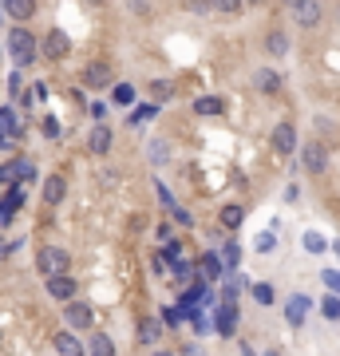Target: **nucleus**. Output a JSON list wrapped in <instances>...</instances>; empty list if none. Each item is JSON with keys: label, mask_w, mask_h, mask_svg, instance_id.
<instances>
[{"label": "nucleus", "mask_w": 340, "mask_h": 356, "mask_svg": "<svg viewBox=\"0 0 340 356\" xmlns=\"http://www.w3.org/2000/svg\"><path fill=\"white\" fill-rule=\"evenodd\" d=\"M8 52H12V64L28 67L36 60V36L28 28H12L8 32Z\"/></svg>", "instance_id": "nucleus-1"}, {"label": "nucleus", "mask_w": 340, "mask_h": 356, "mask_svg": "<svg viewBox=\"0 0 340 356\" xmlns=\"http://www.w3.org/2000/svg\"><path fill=\"white\" fill-rule=\"evenodd\" d=\"M40 274L48 277H64L67 274V249H60V245H44L40 249Z\"/></svg>", "instance_id": "nucleus-2"}, {"label": "nucleus", "mask_w": 340, "mask_h": 356, "mask_svg": "<svg viewBox=\"0 0 340 356\" xmlns=\"http://www.w3.org/2000/svg\"><path fill=\"white\" fill-rule=\"evenodd\" d=\"M32 175L36 170H32L28 159H16V162H4V166H0V182H8V186H12V182H28Z\"/></svg>", "instance_id": "nucleus-3"}, {"label": "nucleus", "mask_w": 340, "mask_h": 356, "mask_svg": "<svg viewBox=\"0 0 340 356\" xmlns=\"http://www.w3.org/2000/svg\"><path fill=\"white\" fill-rule=\"evenodd\" d=\"M301 162H305L308 175H321L324 166H328V155H324L321 143H305V151H301Z\"/></svg>", "instance_id": "nucleus-4"}, {"label": "nucleus", "mask_w": 340, "mask_h": 356, "mask_svg": "<svg viewBox=\"0 0 340 356\" xmlns=\"http://www.w3.org/2000/svg\"><path fill=\"white\" fill-rule=\"evenodd\" d=\"M273 151L277 155H293L297 151V131H293V123H277L273 127Z\"/></svg>", "instance_id": "nucleus-5"}, {"label": "nucleus", "mask_w": 340, "mask_h": 356, "mask_svg": "<svg viewBox=\"0 0 340 356\" xmlns=\"http://www.w3.org/2000/svg\"><path fill=\"white\" fill-rule=\"evenodd\" d=\"M67 48H71L67 32L52 28V32H48V40H44V60H60V56H67Z\"/></svg>", "instance_id": "nucleus-6"}, {"label": "nucleus", "mask_w": 340, "mask_h": 356, "mask_svg": "<svg viewBox=\"0 0 340 356\" xmlns=\"http://www.w3.org/2000/svg\"><path fill=\"white\" fill-rule=\"evenodd\" d=\"M222 269H226V265H222V258H218V254H206V258L198 261V285H210V281H218V277H222Z\"/></svg>", "instance_id": "nucleus-7"}, {"label": "nucleus", "mask_w": 340, "mask_h": 356, "mask_svg": "<svg viewBox=\"0 0 340 356\" xmlns=\"http://www.w3.org/2000/svg\"><path fill=\"white\" fill-rule=\"evenodd\" d=\"M214 329H218L222 337H229V333L238 329V305H226V301H222V305H218V317H214Z\"/></svg>", "instance_id": "nucleus-8"}, {"label": "nucleus", "mask_w": 340, "mask_h": 356, "mask_svg": "<svg viewBox=\"0 0 340 356\" xmlns=\"http://www.w3.org/2000/svg\"><path fill=\"white\" fill-rule=\"evenodd\" d=\"M64 317H67V324H71V329H91V317H95V313H91V305H80V301H71Z\"/></svg>", "instance_id": "nucleus-9"}, {"label": "nucleus", "mask_w": 340, "mask_h": 356, "mask_svg": "<svg viewBox=\"0 0 340 356\" xmlns=\"http://www.w3.org/2000/svg\"><path fill=\"white\" fill-rule=\"evenodd\" d=\"M48 293L52 297H56V301H67V305H71V297H76V281H71V277H52L48 281Z\"/></svg>", "instance_id": "nucleus-10"}, {"label": "nucleus", "mask_w": 340, "mask_h": 356, "mask_svg": "<svg viewBox=\"0 0 340 356\" xmlns=\"http://www.w3.org/2000/svg\"><path fill=\"white\" fill-rule=\"evenodd\" d=\"M87 146H91V155H107L111 151V131L103 127V123H95L91 135H87Z\"/></svg>", "instance_id": "nucleus-11"}, {"label": "nucleus", "mask_w": 340, "mask_h": 356, "mask_svg": "<svg viewBox=\"0 0 340 356\" xmlns=\"http://www.w3.org/2000/svg\"><path fill=\"white\" fill-rule=\"evenodd\" d=\"M293 16H297V24L313 28V24L321 20V4H313V0H301V4H293Z\"/></svg>", "instance_id": "nucleus-12"}, {"label": "nucleus", "mask_w": 340, "mask_h": 356, "mask_svg": "<svg viewBox=\"0 0 340 356\" xmlns=\"http://www.w3.org/2000/svg\"><path fill=\"white\" fill-rule=\"evenodd\" d=\"M64 194H67V182H64L60 175L44 178V202H48V206H56V202H60Z\"/></svg>", "instance_id": "nucleus-13"}, {"label": "nucleus", "mask_w": 340, "mask_h": 356, "mask_svg": "<svg viewBox=\"0 0 340 356\" xmlns=\"http://www.w3.org/2000/svg\"><path fill=\"white\" fill-rule=\"evenodd\" d=\"M32 12H36L32 0H8L4 4V16H12V20H32Z\"/></svg>", "instance_id": "nucleus-14"}, {"label": "nucleus", "mask_w": 340, "mask_h": 356, "mask_svg": "<svg viewBox=\"0 0 340 356\" xmlns=\"http://www.w3.org/2000/svg\"><path fill=\"white\" fill-rule=\"evenodd\" d=\"M20 202H24V194H20L16 186H12V190L4 194V202H0V226H4V222H12V214H16Z\"/></svg>", "instance_id": "nucleus-15"}, {"label": "nucleus", "mask_w": 340, "mask_h": 356, "mask_svg": "<svg viewBox=\"0 0 340 356\" xmlns=\"http://www.w3.org/2000/svg\"><path fill=\"white\" fill-rule=\"evenodd\" d=\"M0 135H4V139H8V135H12V139H20V135H24V127L16 123L12 107H0Z\"/></svg>", "instance_id": "nucleus-16"}, {"label": "nucleus", "mask_w": 340, "mask_h": 356, "mask_svg": "<svg viewBox=\"0 0 340 356\" xmlns=\"http://www.w3.org/2000/svg\"><path fill=\"white\" fill-rule=\"evenodd\" d=\"M52 344H56V353H60V356H80V340L71 337V333H56Z\"/></svg>", "instance_id": "nucleus-17"}, {"label": "nucleus", "mask_w": 340, "mask_h": 356, "mask_svg": "<svg viewBox=\"0 0 340 356\" xmlns=\"http://www.w3.org/2000/svg\"><path fill=\"white\" fill-rule=\"evenodd\" d=\"M91 356H115V340L107 333H91Z\"/></svg>", "instance_id": "nucleus-18"}, {"label": "nucleus", "mask_w": 340, "mask_h": 356, "mask_svg": "<svg viewBox=\"0 0 340 356\" xmlns=\"http://www.w3.org/2000/svg\"><path fill=\"white\" fill-rule=\"evenodd\" d=\"M83 80L91 83V87H103V83L111 80V71H107V64H91L87 71H83Z\"/></svg>", "instance_id": "nucleus-19"}, {"label": "nucleus", "mask_w": 340, "mask_h": 356, "mask_svg": "<svg viewBox=\"0 0 340 356\" xmlns=\"http://www.w3.org/2000/svg\"><path fill=\"white\" fill-rule=\"evenodd\" d=\"M258 87L265 96H277V91H281V76H277V71H258Z\"/></svg>", "instance_id": "nucleus-20"}, {"label": "nucleus", "mask_w": 340, "mask_h": 356, "mask_svg": "<svg viewBox=\"0 0 340 356\" xmlns=\"http://www.w3.org/2000/svg\"><path fill=\"white\" fill-rule=\"evenodd\" d=\"M305 309H308L305 297H293L289 305H285V317H289V324H301V321H305Z\"/></svg>", "instance_id": "nucleus-21"}, {"label": "nucleus", "mask_w": 340, "mask_h": 356, "mask_svg": "<svg viewBox=\"0 0 340 356\" xmlns=\"http://www.w3.org/2000/svg\"><path fill=\"white\" fill-rule=\"evenodd\" d=\"M111 99L119 103V107H131V103H135V87H131V83H115Z\"/></svg>", "instance_id": "nucleus-22"}, {"label": "nucleus", "mask_w": 340, "mask_h": 356, "mask_svg": "<svg viewBox=\"0 0 340 356\" xmlns=\"http://www.w3.org/2000/svg\"><path fill=\"white\" fill-rule=\"evenodd\" d=\"M194 111H198V115H222V99L202 96V99H194Z\"/></svg>", "instance_id": "nucleus-23"}, {"label": "nucleus", "mask_w": 340, "mask_h": 356, "mask_svg": "<svg viewBox=\"0 0 340 356\" xmlns=\"http://www.w3.org/2000/svg\"><path fill=\"white\" fill-rule=\"evenodd\" d=\"M242 218H245L242 206H226V210H222V226H226V230H238V226H242Z\"/></svg>", "instance_id": "nucleus-24"}, {"label": "nucleus", "mask_w": 340, "mask_h": 356, "mask_svg": "<svg viewBox=\"0 0 340 356\" xmlns=\"http://www.w3.org/2000/svg\"><path fill=\"white\" fill-rule=\"evenodd\" d=\"M265 48H269V56H285V52H289V40H285V32H273L269 40H265Z\"/></svg>", "instance_id": "nucleus-25"}, {"label": "nucleus", "mask_w": 340, "mask_h": 356, "mask_svg": "<svg viewBox=\"0 0 340 356\" xmlns=\"http://www.w3.org/2000/svg\"><path fill=\"white\" fill-rule=\"evenodd\" d=\"M166 99H170V83H166V80L150 83V103H155V107H159V103H166Z\"/></svg>", "instance_id": "nucleus-26"}, {"label": "nucleus", "mask_w": 340, "mask_h": 356, "mask_svg": "<svg viewBox=\"0 0 340 356\" xmlns=\"http://www.w3.org/2000/svg\"><path fill=\"white\" fill-rule=\"evenodd\" d=\"M238 261H242V245L226 242V245H222V265H238Z\"/></svg>", "instance_id": "nucleus-27"}, {"label": "nucleus", "mask_w": 340, "mask_h": 356, "mask_svg": "<svg viewBox=\"0 0 340 356\" xmlns=\"http://www.w3.org/2000/svg\"><path fill=\"white\" fill-rule=\"evenodd\" d=\"M139 340H143V344H155V340H159V321H143V324H139Z\"/></svg>", "instance_id": "nucleus-28"}, {"label": "nucleus", "mask_w": 340, "mask_h": 356, "mask_svg": "<svg viewBox=\"0 0 340 356\" xmlns=\"http://www.w3.org/2000/svg\"><path fill=\"white\" fill-rule=\"evenodd\" d=\"M174 274H179L182 281H194V277H198V265H190V261H174Z\"/></svg>", "instance_id": "nucleus-29"}, {"label": "nucleus", "mask_w": 340, "mask_h": 356, "mask_svg": "<svg viewBox=\"0 0 340 356\" xmlns=\"http://www.w3.org/2000/svg\"><path fill=\"white\" fill-rule=\"evenodd\" d=\"M321 309H324V317H328V321H340V301H337V297H328Z\"/></svg>", "instance_id": "nucleus-30"}, {"label": "nucleus", "mask_w": 340, "mask_h": 356, "mask_svg": "<svg viewBox=\"0 0 340 356\" xmlns=\"http://www.w3.org/2000/svg\"><path fill=\"white\" fill-rule=\"evenodd\" d=\"M253 297H258L261 305H269V301H273V289H269V285H253Z\"/></svg>", "instance_id": "nucleus-31"}, {"label": "nucleus", "mask_w": 340, "mask_h": 356, "mask_svg": "<svg viewBox=\"0 0 340 356\" xmlns=\"http://www.w3.org/2000/svg\"><path fill=\"white\" fill-rule=\"evenodd\" d=\"M150 115H155V103H146V107H139V111L131 115V119H135V123H146Z\"/></svg>", "instance_id": "nucleus-32"}, {"label": "nucleus", "mask_w": 340, "mask_h": 356, "mask_svg": "<svg viewBox=\"0 0 340 356\" xmlns=\"http://www.w3.org/2000/svg\"><path fill=\"white\" fill-rule=\"evenodd\" d=\"M305 245L313 249V254H321V249H324V238H321V234H308V238H305Z\"/></svg>", "instance_id": "nucleus-33"}, {"label": "nucleus", "mask_w": 340, "mask_h": 356, "mask_svg": "<svg viewBox=\"0 0 340 356\" xmlns=\"http://www.w3.org/2000/svg\"><path fill=\"white\" fill-rule=\"evenodd\" d=\"M218 12H222V16H238V12H242V4H234V0H226V4H218Z\"/></svg>", "instance_id": "nucleus-34"}, {"label": "nucleus", "mask_w": 340, "mask_h": 356, "mask_svg": "<svg viewBox=\"0 0 340 356\" xmlns=\"http://www.w3.org/2000/svg\"><path fill=\"white\" fill-rule=\"evenodd\" d=\"M162 321H166V324H179L182 321V309H162Z\"/></svg>", "instance_id": "nucleus-35"}, {"label": "nucleus", "mask_w": 340, "mask_h": 356, "mask_svg": "<svg viewBox=\"0 0 340 356\" xmlns=\"http://www.w3.org/2000/svg\"><path fill=\"white\" fill-rule=\"evenodd\" d=\"M258 249H261V254H269V249H273V234H261V238H258Z\"/></svg>", "instance_id": "nucleus-36"}, {"label": "nucleus", "mask_w": 340, "mask_h": 356, "mask_svg": "<svg viewBox=\"0 0 340 356\" xmlns=\"http://www.w3.org/2000/svg\"><path fill=\"white\" fill-rule=\"evenodd\" d=\"M44 135H48V139H56V135H60V123H56V119H44Z\"/></svg>", "instance_id": "nucleus-37"}, {"label": "nucleus", "mask_w": 340, "mask_h": 356, "mask_svg": "<svg viewBox=\"0 0 340 356\" xmlns=\"http://www.w3.org/2000/svg\"><path fill=\"white\" fill-rule=\"evenodd\" d=\"M324 285H328V289H340V274H324Z\"/></svg>", "instance_id": "nucleus-38"}, {"label": "nucleus", "mask_w": 340, "mask_h": 356, "mask_svg": "<svg viewBox=\"0 0 340 356\" xmlns=\"http://www.w3.org/2000/svg\"><path fill=\"white\" fill-rule=\"evenodd\" d=\"M155 356H170V353H155Z\"/></svg>", "instance_id": "nucleus-39"}, {"label": "nucleus", "mask_w": 340, "mask_h": 356, "mask_svg": "<svg viewBox=\"0 0 340 356\" xmlns=\"http://www.w3.org/2000/svg\"><path fill=\"white\" fill-rule=\"evenodd\" d=\"M0 16H4V4H0Z\"/></svg>", "instance_id": "nucleus-40"}, {"label": "nucleus", "mask_w": 340, "mask_h": 356, "mask_svg": "<svg viewBox=\"0 0 340 356\" xmlns=\"http://www.w3.org/2000/svg\"><path fill=\"white\" fill-rule=\"evenodd\" d=\"M337 254H340V245H337Z\"/></svg>", "instance_id": "nucleus-41"}]
</instances>
